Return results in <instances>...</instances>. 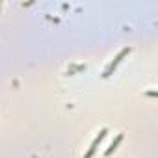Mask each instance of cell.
Segmentation results:
<instances>
[{"label": "cell", "mask_w": 158, "mask_h": 158, "mask_svg": "<svg viewBox=\"0 0 158 158\" xmlns=\"http://www.w3.org/2000/svg\"><path fill=\"white\" fill-rule=\"evenodd\" d=\"M121 141H123V134H117V138H115V141H114V143H112V145H110V147H108L106 151H104V154H106V156H110V154H112V152H114V151L117 149V145H119Z\"/></svg>", "instance_id": "3"}, {"label": "cell", "mask_w": 158, "mask_h": 158, "mask_svg": "<svg viewBox=\"0 0 158 158\" xmlns=\"http://www.w3.org/2000/svg\"><path fill=\"white\" fill-rule=\"evenodd\" d=\"M106 134H108V128H101V132L93 138V141H91V145H89V149L86 151V154H84V158H91L95 152H97V147L101 145V141L106 138Z\"/></svg>", "instance_id": "2"}, {"label": "cell", "mask_w": 158, "mask_h": 158, "mask_svg": "<svg viewBox=\"0 0 158 158\" xmlns=\"http://www.w3.org/2000/svg\"><path fill=\"white\" fill-rule=\"evenodd\" d=\"M130 50H132L130 47L123 48V50H121V52H119V54H117V56H115L112 61H110V65L104 69V73H102V78H108V76H112V73H114V71L117 69V65H119V63H121V61H123V60H125L128 54H130Z\"/></svg>", "instance_id": "1"}]
</instances>
